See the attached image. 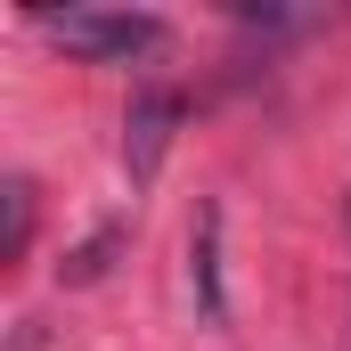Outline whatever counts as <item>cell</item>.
<instances>
[{
  "label": "cell",
  "instance_id": "5",
  "mask_svg": "<svg viewBox=\"0 0 351 351\" xmlns=\"http://www.w3.org/2000/svg\"><path fill=\"white\" fill-rule=\"evenodd\" d=\"M114 245H123V229H106V237H90L82 254L66 262V278H98V269H106V254H114Z\"/></svg>",
  "mask_w": 351,
  "mask_h": 351
},
{
  "label": "cell",
  "instance_id": "3",
  "mask_svg": "<svg viewBox=\"0 0 351 351\" xmlns=\"http://www.w3.org/2000/svg\"><path fill=\"white\" fill-rule=\"evenodd\" d=\"M221 213H204L196 221V245H188V278H196V311L204 319H221Z\"/></svg>",
  "mask_w": 351,
  "mask_h": 351
},
{
  "label": "cell",
  "instance_id": "1",
  "mask_svg": "<svg viewBox=\"0 0 351 351\" xmlns=\"http://www.w3.org/2000/svg\"><path fill=\"white\" fill-rule=\"evenodd\" d=\"M41 33L90 66H131V58L164 49V16H147V8H41Z\"/></svg>",
  "mask_w": 351,
  "mask_h": 351
},
{
  "label": "cell",
  "instance_id": "4",
  "mask_svg": "<svg viewBox=\"0 0 351 351\" xmlns=\"http://www.w3.org/2000/svg\"><path fill=\"white\" fill-rule=\"evenodd\" d=\"M25 237H33V188H25V180H8V245H0V254L16 262V254H25Z\"/></svg>",
  "mask_w": 351,
  "mask_h": 351
},
{
  "label": "cell",
  "instance_id": "2",
  "mask_svg": "<svg viewBox=\"0 0 351 351\" xmlns=\"http://www.w3.org/2000/svg\"><path fill=\"white\" fill-rule=\"evenodd\" d=\"M172 123H180V98H164V90L131 98V114H123V156H131V180H156V164H164V139H172Z\"/></svg>",
  "mask_w": 351,
  "mask_h": 351
}]
</instances>
